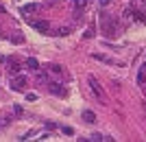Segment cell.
<instances>
[{"label":"cell","mask_w":146,"mask_h":142,"mask_svg":"<svg viewBox=\"0 0 146 142\" xmlns=\"http://www.w3.org/2000/svg\"><path fill=\"white\" fill-rule=\"evenodd\" d=\"M81 118H83L85 123H96V114H94L92 109H85L83 114H81Z\"/></svg>","instance_id":"obj_8"},{"label":"cell","mask_w":146,"mask_h":142,"mask_svg":"<svg viewBox=\"0 0 146 142\" xmlns=\"http://www.w3.org/2000/svg\"><path fill=\"white\" fill-rule=\"evenodd\" d=\"M61 131H63L66 136H74V129H72V127H63V129H61Z\"/></svg>","instance_id":"obj_15"},{"label":"cell","mask_w":146,"mask_h":142,"mask_svg":"<svg viewBox=\"0 0 146 142\" xmlns=\"http://www.w3.org/2000/svg\"><path fill=\"white\" fill-rule=\"evenodd\" d=\"M37 83H50V81H48V74H39V72H37Z\"/></svg>","instance_id":"obj_12"},{"label":"cell","mask_w":146,"mask_h":142,"mask_svg":"<svg viewBox=\"0 0 146 142\" xmlns=\"http://www.w3.org/2000/svg\"><path fill=\"white\" fill-rule=\"evenodd\" d=\"M144 79H146V77H144V70H142V72L137 74V81H140V83H144Z\"/></svg>","instance_id":"obj_18"},{"label":"cell","mask_w":146,"mask_h":142,"mask_svg":"<svg viewBox=\"0 0 146 142\" xmlns=\"http://www.w3.org/2000/svg\"><path fill=\"white\" fill-rule=\"evenodd\" d=\"M33 26H35L39 33H48L50 31V24L46 22V20H37V22H33Z\"/></svg>","instance_id":"obj_6"},{"label":"cell","mask_w":146,"mask_h":142,"mask_svg":"<svg viewBox=\"0 0 146 142\" xmlns=\"http://www.w3.org/2000/svg\"><path fill=\"white\" fill-rule=\"evenodd\" d=\"M13 114H15V116H22V114H24L22 105H13Z\"/></svg>","instance_id":"obj_13"},{"label":"cell","mask_w":146,"mask_h":142,"mask_svg":"<svg viewBox=\"0 0 146 142\" xmlns=\"http://www.w3.org/2000/svg\"><path fill=\"white\" fill-rule=\"evenodd\" d=\"M87 83H90L92 94H94V96L98 99V103H103V105H109V103H107V94H105L103 85L98 83V79H94V77H87Z\"/></svg>","instance_id":"obj_1"},{"label":"cell","mask_w":146,"mask_h":142,"mask_svg":"<svg viewBox=\"0 0 146 142\" xmlns=\"http://www.w3.org/2000/svg\"><path fill=\"white\" fill-rule=\"evenodd\" d=\"M92 35H94V26H90V29H87V31H85V37H87V39H90Z\"/></svg>","instance_id":"obj_17"},{"label":"cell","mask_w":146,"mask_h":142,"mask_svg":"<svg viewBox=\"0 0 146 142\" xmlns=\"http://www.w3.org/2000/svg\"><path fill=\"white\" fill-rule=\"evenodd\" d=\"M11 87H13V90H18V92H20V90H24V87H26V77H22V74L13 77V79H11Z\"/></svg>","instance_id":"obj_2"},{"label":"cell","mask_w":146,"mask_h":142,"mask_svg":"<svg viewBox=\"0 0 146 142\" xmlns=\"http://www.w3.org/2000/svg\"><path fill=\"white\" fill-rule=\"evenodd\" d=\"M5 61L9 63V72H11V74H18L20 72V68H22V63H20V61H15L13 57H7Z\"/></svg>","instance_id":"obj_5"},{"label":"cell","mask_w":146,"mask_h":142,"mask_svg":"<svg viewBox=\"0 0 146 142\" xmlns=\"http://www.w3.org/2000/svg\"><path fill=\"white\" fill-rule=\"evenodd\" d=\"M35 11H39V5H37V2H31V5H22L20 7V13H22V15H29V13H35Z\"/></svg>","instance_id":"obj_4"},{"label":"cell","mask_w":146,"mask_h":142,"mask_svg":"<svg viewBox=\"0 0 146 142\" xmlns=\"http://www.w3.org/2000/svg\"><path fill=\"white\" fill-rule=\"evenodd\" d=\"M26 68H31L33 72H37V70H39V61H37L35 57H29V59H26Z\"/></svg>","instance_id":"obj_9"},{"label":"cell","mask_w":146,"mask_h":142,"mask_svg":"<svg viewBox=\"0 0 146 142\" xmlns=\"http://www.w3.org/2000/svg\"><path fill=\"white\" fill-rule=\"evenodd\" d=\"M90 140H96V142H98V140H103V136H100V133H94V136H92Z\"/></svg>","instance_id":"obj_19"},{"label":"cell","mask_w":146,"mask_h":142,"mask_svg":"<svg viewBox=\"0 0 146 142\" xmlns=\"http://www.w3.org/2000/svg\"><path fill=\"white\" fill-rule=\"evenodd\" d=\"M11 123V116H2L0 118V127H5V125H9Z\"/></svg>","instance_id":"obj_14"},{"label":"cell","mask_w":146,"mask_h":142,"mask_svg":"<svg viewBox=\"0 0 146 142\" xmlns=\"http://www.w3.org/2000/svg\"><path fill=\"white\" fill-rule=\"evenodd\" d=\"M109 5V0H100V7H107Z\"/></svg>","instance_id":"obj_21"},{"label":"cell","mask_w":146,"mask_h":142,"mask_svg":"<svg viewBox=\"0 0 146 142\" xmlns=\"http://www.w3.org/2000/svg\"><path fill=\"white\" fill-rule=\"evenodd\" d=\"M50 72H52V74H59V77H61V74H63V68H61V66H57V63H52V66H50Z\"/></svg>","instance_id":"obj_11"},{"label":"cell","mask_w":146,"mask_h":142,"mask_svg":"<svg viewBox=\"0 0 146 142\" xmlns=\"http://www.w3.org/2000/svg\"><path fill=\"white\" fill-rule=\"evenodd\" d=\"M144 2H146V0H144Z\"/></svg>","instance_id":"obj_22"},{"label":"cell","mask_w":146,"mask_h":142,"mask_svg":"<svg viewBox=\"0 0 146 142\" xmlns=\"http://www.w3.org/2000/svg\"><path fill=\"white\" fill-rule=\"evenodd\" d=\"M87 5H90V0H74V9H81V11H83Z\"/></svg>","instance_id":"obj_10"},{"label":"cell","mask_w":146,"mask_h":142,"mask_svg":"<svg viewBox=\"0 0 146 142\" xmlns=\"http://www.w3.org/2000/svg\"><path fill=\"white\" fill-rule=\"evenodd\" d=\"M48 90H50V94H55V96H66V87H61L59 83H55V81L48 83Z\"/></svg>","instance_id":"obj_3"},{"label":"cell","mask_w":146,"mask_h":142,"mask_svg":"<svg viewBox=\"0 0 146 142\" xmlns=\"http://www.w3.org/2000/svg\"><path fill=\"white\" fill-rule=\"evenodd\" d=\"M50 35H59V37H66V35H70L72 33V29L70 26H59V29H55V31H48Z\"/></svg>","instance_id":"obj_7"},{"label":"cell","mask_w":146,"mask_h":142,"mask_svg":"<svg viewBox=\"0 0 146 142\" xmlns=\"http://www.w3.org/2000/svg\"><path fill=\"white\" fill-rule=\"evenodd\" d=\"M57 2H59V0H48V2H46V5H48V7H55Z\"/></svg>","instance_id":"obj_20"},{"label":"cell","mask_w":146,"mask_h":142,"mask_svg":"<svg viewBox=\"0 0 146 142\" xmlns=\"http://www.w3.org/2000/svg\"><path fill=\"white\" fill-rule=\"evenodd\" d=\"M26 101H37V94L35 92H29V94H26Z\"/></svg>","instance_id":"obj_16"}]
</instances>
